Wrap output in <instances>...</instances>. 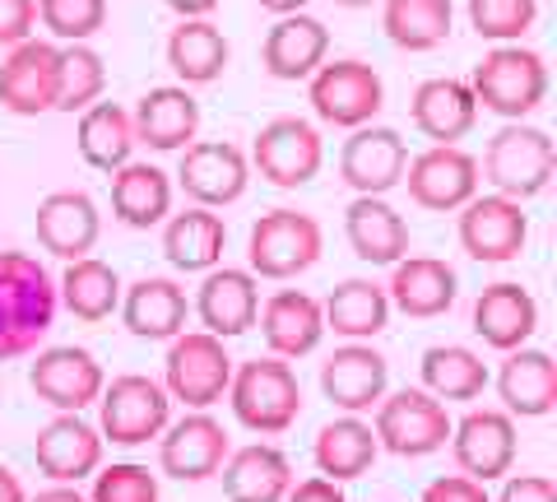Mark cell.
I'll return each instance as SVG.
<instances>
[{"label":"cell","instance_id":"3","mask_svg":"<svg viewBox=\"0 0 557 502\" xmlns=\"http://www.w3.org/2000/svg\"><path fill=\"white\" fill-rule=\"evenodd\" d=\"M465 84L479 108L507 117V121H525L530 112L544 108V98H548V65L530 47L502 42L474 65V75Z\"/></svg>","mask_w":557,"mask_h":502},{"label":"cell","instance_id":"14","mask_svg":"<svg viewBox=\"0 0 557 502\" xmlns=\"http://www.w3.org/2000/svg\"><path fill=\"white\" fill-rule=\"evenodd\" d=\"M102 363L79 350V344H57V350H42L28 368V387L42 405H51L57 414H84L89 405H98L102 395Z\"/></svg>","mask_w":557,"mask_h":502},{"label":"cell","instance_id":"12","mask_svg":"<svg viewBox=\"0 0 557 502\" xmlns=\"http://www.w3.org/2000/svg\"><path fill=\"white\" fill-rule=\"evenodd\" d=\"M228 428L209 409H186L177 424L159 432V470L182 483H205L223 470L228 461Z\"/></svg>","mask_w":557,"mask_h":502},{"label":"cell","instance_id":"50","mask_svg":"<svg viewBox=\"0 0 557 502\" xmlns=\"http://www.w3.org/2000/svg\"><path fill=\"white\" fill-rule=\"evenodd\" d=\"M168 10H177L182 20H209V10H219V0H163Z\"/></svg>","mask_w":557,"mask_h":502},{"label":"cell","instance_id":"25","mask_svg":"<svg viewBox=\"0 0 557 502\" xmlns=\"http://www.w3.org/2000/svg\"><path fill=\"white\" fill-rule=\"evenodd\" d=\"M539 331V303L525 284L497 280L479 293L474 303V335L497 354H511L520 344H530V335Z\"/></svg>","mask_w":557,"mask_h":502},{"label":"cell","instance_id":"28","mask_svg":"<svg viewBox=\"0 0 557 502\" xmlns=\"http://www.w3.org/2000/svg\"><path fill=\"white\" fill-rule=\"evenodd\" d=\"M497 395L511 419H544L557 409V363L544 350L520 344L502 358L497 368Z\"/></svg>","mask_w":557,"mask_h":502},{"label":"cell","instance_id":"32","mask_svg":"<svg viewBox=\"0 0 557 502\" xmlns=\"http://www.w3.org/2000/svg\"><path fill=\"white\" fill-rule=\"evenodd\" d=\"M219 479L228 502H284V493L293 489V465L274 442H251L228 452Z\"/></svg>","mask_w":557,"mask_h":502},{"label":"cell","instance_id":"29","mask_svg":"<svg viewBox=\"0 0 557 502\" xmlns=\"http://www.w3.org/2000/svg\"><path fill=\"white\" fill-rule=\"evenodd\" d=\"M325 57H330V28L321 20H311V14H284L265 33V47H260L265 71L284 84L311 79L325 65Z\"/></svg>","mask_w":557,"mask_h":502},{"label":"cell","instance_id":"31","mask_svg":"<svg viewBox=\"0 0 557 502\" xmlns=\"http://www.w3.org/2000/svg\"><path fill=\"white\" fill-rule=\"evenodd\" d=\"M409 117H413V126L423 131L432 145H456V140H465V135L474 131L479 102H474V94H469L465 79L437 75V79H423L413 89Z\"/></svg>","mask_w":557,"mask_h":502},{"label":"cell","instance_id":"54","mask_svg":"<svg viewBox=\"0 0 557 502\" xmlns=\"http://www.w3.org/2000/svg\"><path fill=\"white\" fill-rule=\"evenodd\" d=\"M330 5H344V10H368V5H376V0H330Z\"/></svg>","mask_w":557,"mask_h":502},{"label":"cell","instance_id":"17","mask_svg":"<svg viewBox=\"0 0 557 502\" xmlns=\"http://www.w3.org/2000/svg\"><path fill=\"white\" fill-rule=\"evenodd\" d=\"M450 452L469 479H507L516 465V419L507 409H469L460 424H450Z\"/></svg>","mask_w":557,"mask_h":502},{"label":"cell","instance_id":"41","mask_svg":"<svg viewBox=\"0 0 557 502\" xmlns=\"http://www.w3.org/2000/svg\"><path fill=\"white\" fill-rule=\"evenodd\" d=\"M381 28L399 51H432L450 38V0H386Z\"/></svg>","mask_w":557,"mask_h":502},{"label":"cell","instance_id":"37","mask_svg":"<svg viewBox=\"0 0 557 502\" xmlns=\"http://www.w3.org/2000/svg\"><path fill=\"white\" fill-rule=\"evenodd\" d=\"M321 317H325V331H335L339 340H376L391 321V298H386V284H372V280H344L335 284V293L321 303Z\"/></svg>","mask_w":557,"mask_h":502},{"label":"cell","instance_id":"15","mask_svg":"<svg viewBox=\"0 0 557 502\" xmlns=\"http://www.w3.org/2000/svg\"><path fill=\"white\" fill-rule=\"evenodd\" d=\"M405 186H409L413 205L450 215V210H460L465 200L479 196V159L460 145H432L418 154V159H409Z\"/></svg>","mask_w":557,"mask_h":502},{"label":"cell","instance_id":"1","mask_svg":"<svg viewBox=\"0 0 557 502\" xmlns=\"http://www.w3.org/2000/svg\"><path fill=\"white\" fill-rule=\"evenodd\" d=\"M57 311V280L38 256L0 252V363L38 350Z\"/></svg>","mask_w":557,"mask_h":502},{"label":"cell","instance_id":"9","mask_svg":"<svg viewBox=\"0 0 557 502\" xmlns=\"http://www.w3.org/2000/svg\"><path fill=\"white\" fill-rule=\"evenodd\" d=\"M307 98H311V112H317L325 126L358 131V126H368V121H376L381 102H386V84H381V75L368 61L344 57V61H325L321 71L307 79Z\"/></svg>","mask_w":557,"mask_h":502},{"label":"cell","instance_id":"2","mask_svg":"<svg viewBox=\"0 0 557 502\" xmlns=\"http://www.w3.org/2000/svg\"><path fill=\"white\" fill-rule=\"evenodd\" d=\"M228 405L237 414V424L260 432V438L288 432L302 414V387H298L293 363L265 354V358H251V363H242V368H233Z\"/></svg>","mask_w":557,"mask_h":502},{"label":"cell","instance_id":"46","mask_svg":"<svg viewBox=\"0 0 557 502\" xmlns=\"http://www.w3.org/2000/svg\"><path fill=\"white\" fill-rule=\"evenodd\" d=\"M38 28V0H0V47H20Z\"/></svg>","mask_w":557,"mask_h":502},{"label":"cell","instance_id":"26","mask_svg":"<svg viewBox=\"0 0 557 502\" xmlns=\"http://www.w3.org/2000/svg\"><path fill=\"white\" fill-rule=\"evenodd\" d=\"M121 321L135 340H177L186 331L190 303L186 289L177 280H163V274H145L131 289H121Z\"/></svg>","mask_w":557,"mask_h":502},{"label":"cell","instance_id":"22","mask_svg":"<svg viewBox=\"0 0 557 502\" xmlns=\"http://www.w3.org/2000/svg\"><path fill=\"white\" fill-rule=\"evenodd\" d=\"M386 298L395 311H405V317L432 321V317H446V311L456 307L460 280L446 261H437V256H399L391 266Z\"/></svg>","mask_w":557,"mask_h":502},{"label":"cell","instance_id":"39","mask_svg":"<svg viewBox=\"0 0 557 502\" xmlns=\"http://www.w3.org/2000/svg\"><path fill=\"white\" fill-rule=\"evenodd\" d=\"M79 154L84 163L98 168V172H116L121 163L135 159V126H131V112L116 108V102H94V108L79 112Z\"/></svg>","mask_w":557,"mask_h":502},{"label":"cell","instance_id":"6","mask_svg":"<svg viewBox=\"0 0 557 502\" xmlns=\"http://www.w3.org/2000/svg\"><path fill=\"white\" fill-rule=\"evenodd\" d=\"M172 424V401L163 382L145 372H121L102 382L98 395V432L112 446H145Z\"/></svg>","mask_w":557,"mask_h":502},{"label":"cell","instance_id":"51","mask_svg":"<svg viewBox=\"0 0 557 502\" xmlns=\"http://www.w3.org/2000/svg\"><path fill=\"white\" fill-rule=\"evenodd\" d=\"M24 502H89V498H84L75 483H51V489H42L38 498H24Z\"/></svg>","mask_w":557,"mask_h":502},{"label":"cell","instance_id":"38","mask_svg":"<svg viewBox=\"0 0 557 502\" xmlns=\"http://www.w3.org/2000/svg\"><path fill=\"white\" fill-rule=\"evenodd\" d=\"M57 303L79 321H108L121 307V274L98 256L65 261V274L57 280Z\"/></svg>","mask_w":557,"mask_h":502},{"label":"cell","instance_id":"8","mask_svg":"<svg viewBox=\"0 0 557 502\" xmlns=\"http://www.w3.org/2000/svg\"><path fill=\"white\" fill-rule=\"evenodd\" d=\"M376 446L391 456H432L450 442V414L437 395H428L423 387H405L395 395H381L376 401Z\"/></svg>","mask_w":557,"mask_h":502},{"label":"cell","instance_id":"48","mask_svg":"<svg viewBox=\"0 0 557 502\" xmlns=\"http://www.w3.org/2000/svg\"><path fill=\"white\" fill-rule=\"evenodd\" d=\"M497 502H557V483L548 475H507Z\"/></svg>","mask_w":557,"mask_h":502},{"label":"cell","instance_id":"30","mask_svg":"<svg viewBox=\"0 0 557 502\" xmlns=\"http://www.w3.org/2000/svg\"><path fill=\"white\" fill-rule=\"evenodd\" d=\"M38 242L42 252L61 256V261H79L98 247V233H102V219H98V205L84 196V192H51L38 205Z\"/></svg>","mask_w":557,"mask_h":502},{"label":"cell","instance_id":"4","mask_svg":"<svg viewBox=\"0 0 557 502\" xmlns=\"http://www.w3.org/2000/svg\"><path fill=\"white\" fill-rule=\"evenodd\" d=\"M483 177L497 196H511L525 205L530 196L548 192L553 172H557V149L548 140V131L525 126V121H507L493 140L483 149V163H479Z\"/></svg>","mask_w":557,"mask_h":502},{"label":"cell","instance_id":"23","mask_svg":"<svg viewBox=\"0 0 557 502\" xmlns=\"http://www.w3.org/2000/svg\"><path fill=\"white\" fill-rule=\"evenodd\" d=\"M260 335L274 358H307L317 344L325 340V317H321V298H311L302 289H278L260 307Z\"/></svg>","mask_w":557,"mask_h":502},{"label":"cell","instance_id":"43","mask_svg":"<svg viewBox=\"0 0 557 502\" xmlns=\"http://www.w3.org/2000/svg\"><path fill=\"white\" fill-rule=\"evenodd\" d=\"M539 20V0H469V28L487 42H520Z\"/></svg>","mask_w":557,"mask_h":502},{"label":"cell","instance_id":"36","mask_svg":"<svg viewBox=\"0 0 557 502\" xmlns=\"http://www.w3.org/2000/svg\"><path fill=\"white\" fill-rule=\"evenodd\" d=\"M168 65L182 79V89H200L214 84L228 71V38L209 20H182L168 33Z\"/></svg>","mask_w":557,"mask_h":502},{"label":"cell","instance_id":"53","mask_svg":"<svg viewBox=\"0 0 557 502\" xmlns=\"http://www.w3.org/2000/svg\"><path fill=\"white\" fill-rule=\"evenodd\" d=\"M256 5L284 20V14H302V10H307V0H256Z\"/></svg>","mask_w":557,"mask_h":502},{"label":"cell","instance_id":"45","mask_svg":"<svg viewBox=\"0 0 557 502\" xmlns=\"http://www.w3.org/2000/svg\"><path fill=\"white\" fill-rule=\"evenodd\" d=\"M89 502H159V475L139 461H116L108 470H94Z\"/></svg>","mask_w":557,"mask_h":502},{"label":"cell","instance_id":"13","mask_svg":"<svg viewBox=\"0 0 557 502\" xmlns=\"http://www.w3.org/2000/svg\"><path fill=\"white\" fill-rule=\"evenodd\" d=\"M251 163L233 140H190L177 163V186L200 210H223L247 196Z\"/></svg>","mask_w":557,"mask_h":502},{"label":"cell","instance_id":"34","mask_svg":"<svg viewBox=\"0 0 557 502\" xmlns=\"http://www.w3.org/2000/svg\"><path fill=\"white\" fill-rule=\"evenodd\" d=\"M223 247H228V229L214 210H200L190 205L182 215L163 219V256L172 261V270L182 274H205L223 261Z\"/></svg>","mask_w":557,"mask_h":502},{"label":"cell","instance_id":"19","mask_svg":"<svg viewBox=\"0 0 557 502\" xmlns=\"http://www.w3.org/2000/svg\"><path fill=\"white\" fill-rule=\"evenodd\" d=\"M196 317L205 326V335L214 340H237L247 335L260 317V284L251 270L237 266H214L205 270V280L196 289Z\"/></svg>","mask_w":557,"mask_h":502},{"label":"cell","instance_id":"20","mask_svg":"<svg viewBox=\"0 0 557 502\" xmlns=\"http://www.w3.org/2000/svg\"><path fill=\"white\" fill-rule=\"evenodd\" d=\"M391 368L368 340H348L344 350H335L321 363V391L325 401L344 414H368L386 395Z\"/></svg>","mask_w":557,"mask_h":502},{"label":"cell","instance_id":"52","mask_svg":"<svg viewBox=\"0 0 557 502\" xmlns=\"http://www.w3.org/2000/svg\"><path fill=\"white\" fill-rule=\"evenodd\" d=\"M28 493H24V483H20V475L10 470V465H0V502H24Z\"/></svg>","mask_w":557,"mask_h":502},{"label":"cell","instance_id":"5","mask_svg":"<svg viewBox=\"0 0 557 502\" xmlns=\"http://www.w3.org/2000/svg\"><path fill=\"white\" fill-rule=\"evenodd\" d=\"M325 252L321 223L307 210H270L251 223L247 237V270L256 280H298Z\"/></svg>","mask_w":557,"mask_h":502},{"label":"cell","instance_id":"35","mask_svg":"<svg viewBox=\"0 0 557 502\" xmlns=\"http://www.w3.org/2000/svg\"><path fill=\"white\" fill-rule=\"evenodd\" d=\"M112 215L126 229H159L172 215V177L159 163H121L112 172Z\"/></svg>","mask_w":557,"mask_h":502},{"label":"cell","instance_id":"16","mask_svg":"<svg viewBox=\"0 0 557 502\" xmlns=\"http://www.w3.org/2000/svg\"><path fill=\"white\" fill-rule=\"evenodd\" d=\"M409 168V145L399 140V131L391 126H358L348 131V140L339 149V177L354 196H386L405 182Z\"/></svg>","mask_w":557,"mask_h":502},{"label":"cell","instance_id":"27","mask_svg":"<svg viewBox=\"0 0 557 502\" xmlns=\"http://www.w3.org/2000/svg\"><path fill=\"white\" fill-rule=\"evenodd\" d=\"M344 237L358 261L368 266H395L409 256V223L386 196H354L344 210Z\"/></svg>","mask_w":557,"mask_h":502},{"label":"cell","instance_id":"49","mask_svg":"<svg viewBox=\"0 0 557 502\" xmlns=\"http://www.w3.org/2000/svg\"><path fill=\"white\" fill-rule=\"evenodd\" d=\"M284 502H348L344 489L335 479H321V475H311L302 483H293V489L284 493Z\"/></svg>","mask_w":557,"mask_h":502},{"label":"cell","instance_id":"33","mask_svg":"<svg viewBox=\"0 0 557 502\" xmlns=\"http://www.w3.org/2000/svg\"><path fill=\"white\" fill-rule=\"evenodd\" d=\"M376 456H381L376 432L362 414H339V419H330L317 432V446H311V461H317L321 479H335V483L362 479L376 465Z\"/></svg>","mask_w":557,"mask_h":502},{"label":"cell","instance_id":"11","mask_svg":"<svg viewBox=\"0 0 557 502\" xmlns=\"http://www.w3.org/2000/svg\"><path fill=\"white\" fill-rule=\"evenodd\" d=\"M530 242V215L511 196H474L460 205V247L483 266H507L525 252Z\"/></svg>","mask_w":557,"mask_h":502},{"label":"cell","instance_id":"18","mask_svg":"<svg viewBox=\"0 0 557 502\" xmlns=\"http://www.w3.org/2000/svg\"><path fill=\"white\" fill-rule=\"evenodd\" d=\"M57 75H61V42L28 38L10 47L0 65V108L14 117L57 112Z\"/></svg>","mask_w":557,"mask_h":502},{"label":"cell","instance_id":"42","mask_svg":"<svg viewBox=\"0 0 557 502\" xmlns=\"http://www.w3.org/2000/svg\"><path fill=\"white\" fill-rule=\"evenodd\" d=\"M108 89V65L89 42L61 47V75H57V112H84L94 108Z\"/></svg>","mask_w":557,"mask_h":502},{"label":"cell","instance_id":"24","mask_svg":"<svg viewBox=\"0 0 557 502\" xmlns=\"http://www.w3.org/2000/svg\"><path fill=\"white\" fill-rule=\"evenodd\" d=\"M131 126H135V145H149L159 154H172V149L182 154L200 131V102L182 84H159V89H149L135 102Z\"/></svg>","mask_w":557,"mask_h":502},{"label":"cell","instance_id":"47","mask_svg":"<svg viewBox=\"0 0 557 502\" xmlns=\"http://www.w3.org/2000/svg\"><path fill=\"white\" fill-rule=\"evenodd\" d=\"M418 502H493V498H487V489H483L479 479H469V475H442V479L428 483Z\"/></svg>","mask_w":557,"mask_h":502},{"label":"cell","instance_id":"40","mask_svg":"<svg viewBox=\"0 0 557 502\" xmlns=\"http://www.w3.org/2000/svg\"><path fill=\"white\" fill-rule=\"evenodd\" d=\"M418 372H423V391L437 401H479L487 391V363L465 344H432Z\"/></svg>","mask_w":557,"mask_h":502},{"label":"cell","instance_id":"10","mask_svg":"<svg viewBox=\"0 0 557 502\" xmlns=\"http://www.w3.org/2000/svg\"><path fill=\"white\" fill-rule=\"evenodd\" d=\"M247 163L270 186H278V192H298V186H307L325 163L321 131L302 117H274V121L260 126Z\"/></svg>","mask_w":557,"mask_h":502},{"label":"cell","instance_id":"7","mask_svg":"<svg viewBox=\"0 0 557 502\" xmlns=\"http://www.w3.org/2000/svg\"><path fill=\"white\" fill-rule=\"evenodd\" d=\"M233 354L223 350V340L205 331H182L168 340L163 358V391L168 401H182L186 409H214L233 382Z\"/></svg>","mask_w":557,"mask_h":502},{"label":"cell","instance_id":"21","mask_svg":"<svg viewBox=\"0 0 557 502\" xmlns=\"http://www.w3.org/2000/svg\"><path fill=\"white\" fill-rule=\"evenodd\" d=\"M33 461L51 483H79L102 465V432L84 414H57L33 442Z\"/></svg>","mask_w":557,"mask_h":502},{"label":"cell","instance_id":"44","mask_svg":"<svg viewBox=\"0 0 557 502\" xmlns=\"http://www.w3.org/2000/svg\"><path fill=\"white\" fill-rule=\"evenodd\" d=\"M38 20L57 42H89L108 24V0H38Z\"/></svg>","mask_w":557,"mask_h":502}]
</instances>
